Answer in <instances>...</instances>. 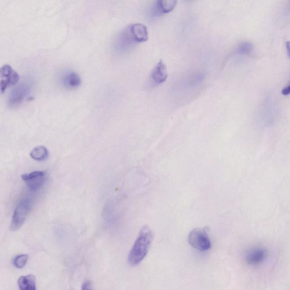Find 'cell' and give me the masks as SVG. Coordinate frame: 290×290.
Returning <instances> with one entry per match:
<instances>
[{"label":"cell","instance_id":"cell-1","mask_svg":"<svg viewBox=\"0 0 290 290\" xmlns=\"http://www.w3.org/2000/svg\"><path fill=\"white\" fill-rule=\"evenodd\" d=\"M148 39L149 31L145 25L142 24H131L117 36L115 49L119 53H126L139 44L148 41Z\"/></svg>","mask_w":290,"mask_h":290},{"label":"cell","instance_id":"cell-2","mask_svg":"<svg viewBox=\"0 0 290 290\" xmlns=\"http://www.w3.org/2000/svg\"><path fill=\"white\" fill-rule=\"evenodd\" d=\"M153 238V232L149 227H143L128 256V263L131 266H137L145 259L151 247Z\"/></svg>","mask_w":290,"mask_h":290},{"label":"cell","instance_id":"cell-3","mask_svg":"<svg viewBox=\"0 0 290 290\" xmlns=\"http://www.w3.org/2000/svg\"><path fill=\"white\" fill-rule=\"evenodd\" d=\"M31 208L32 202L28 198H24L18 203L12 216L10 227L11 231H15L23 226Z\"/></svg>","mask_w":290,"mask_h":290},{"label":"cell","instance_id":"cell-4","mask_svg":"<svg viewBox=\"0 0 290 290\" xmlns=\"http://www.w3.org/2000/svg\"><path fill=\"white\" fill-rule=\"evenodd\" d=\"M33 82L31 80H26L11 91L8 97V105L10 107H17L21 105L31 93Z\"/></svg>","mask_w":290,"mask_h":290},{"label":"cell","instance_id":"cell-5","mask_svg":"<svg viewBox=\"0 0 290 290\" xmlns=\"http://www.w3.org/2000/svg\"><path fill=\"white\" fill-rule=\"evenodd\" d=\"M188 243L192 247L202 252L208 251L211 247L207 228H196L191 231Z\"/></svg>","mask_w":290,"mask_h":290},{"label":"cell","instance_id":"cell-6","mask_svg":"<svg viewBox=\"0 0 290 290\" xmlns=\"http://www.w3.org/2000/svg\"><path fill=\"white\" fill-rule=\"evenodd\" d=\"M0 86L2 93L7 88L15 85L19 81L20 76L10 65H5L0 70Z\"/></svg>","mask_w":290,"mask_h":290},{"label":"cell","instance_id":"cell-7","mask_svg":"<svg viewBox=\"0 0 290 290\" xmlns=\"http://www.w3.org/2000/svg\"><path fill=\"white\" fill-rule=\"evenodd\" d=\"M177 3L175 0H158L150 10V17L158 18L171 13L175 9Z\"/></svg>","mask_w":290,"mask_h":290},{"label":"cell","instance_id":"cell-8","mask_svg":"<svg viewBox=\"0 0 290 290\" xmlns=\"http://www.w3.org/2000/svg\"><path fill=\"white\" fill-rule=\"evenodd\" d=\"M46 175L45 172L37 171L23 174L22 179L26 184L29 189L35 191L39 189L45 183Z\"/></svg>","mask_w":290,"mask_h":290},{"label":"cell","instance_id":"cell-9","mask_svg":"<svg viewBox=\"0 0 290 290\" xmlns=\"http://www.w3.org/2000/svg\"><path fill=\"white\" fill-rule=\"evenodd\" d=\"M168 73L166 64L160 60L153 69L150 76V80L153 85L159 86L167 80Z\"/></svg>","mask_w":290,"mask_h":290},{"label":"cell","instance_id":"cell-10","mask_svg":"<svg viewBox=\"0 0 290 290\" xmlns=\"http://www.w3.org/2000/svg\"><path fill=\"white\" fill-rule=\"evenodd\" d=\"M60 82L66 89H75L80 85L81 79L77 73L67 71L61 75Z\"/></svg>","mask_w":290,"mask_h":290},{"label":"cell","instance_id":"cell-11","mask_svg":"<svg viewBox=\"0 0 290 290\" xmlns=\"http://www.w3.org/2000/svg\"><path fill=\"white\" fill-rule=\"evenodd\" d=\"M267 252L262 248H257L249 251L246 256V262L251 265H257L266 258Z\"/></svg>","mask_w":290,"mask_h":290},{"label":"cell","instance_id":"cell-12","mask_svg":"<svg viewBox=\"0 0 290 290\" xmlns=\"http://www.w3.org/2000/svg\"><path fill=\"white\" fill-rule=\"evenodd\" d=\"M18 284L20 290H36V279L33 274L21 276Z\"/></svg>","mask_w":290,"mask_h":290},{"label":"cell","instance_id":"cell-13","mask_svg":"<svg viewBox=\"0 0 290 290\" xmlns=\"http://www.w3.org/2000/svg\"><path fill=\"white\" fill-rule=\"evenodd\" d=\"M49 156V151L46 147L39 146L35 147L32 150L30 153V157L36 161H42L47 158Z\"/></svg>","mask_w":290,"mask_h":290},{"label":"cell","instance_id":"cell-14","mask_svg":"<svg viewBox=\"0 0 290 290\" xmlns=\"http://www.w3.org/2000/svg\"><path fill=\"white\" fill-rule=\"evenodd\" d=\"M253 46L251 43L248 42H243L238 45L235 50L234 54H248L252 53Z\"/></svg>","mask_w":290,"mask_h":290},{"label":"cell","instance_id":"cell-15","mask_svg":"<svg viewBox=\"0 0 290 290\" xmlns=\"http://www.w3.org/2000/svg\"><path fill=\"white\" fill-rule=\"evenodd\" d=\"M28 256L27 255H20L16 257L13 260V265L18 269H22L26 264Z\"/></svg>","mask_w":290,"mask_h":290},{"label":"cell","instance_id":"cell-16","mask_svg":"<svg viewBox=\"0 0 290 290\" xmlns=\"http://www.w3.org/2000/svg\"><path fill=\"white\" fill-rule=\"evenodd\" d=\"M82 290H94L92 285L91 282L89 281H85L83 283Z\"/></svg>","mask_w":290,"mask_h":290},{"label":"cell","instance_id":"cell-17","mask_svg":"<svg viewBox=\"0 0 290 290\" xmlns=\"http://www.w3.org/2000/svg\"><path fill=\"white\" fill-rule=\"evenodd\" d=\"M282 94L285 95V96L290 94V84L282 90Z\"/></svg>","mask_w":290,"mask_h":290},{"label":"cell","instance_id":"cell-18","mask_svg":"<svg viewBox=\"0 0 290 290\" xmlns=\"http://www.w3.org/2000/svg\"><path fill=\"white\" fill-rule=\"evenodd\" d=\"M286 49H287L288 53L290 58V42L288 41L286 43Z\"/></svg>","mask_w":290,"mask_h":290}]
</instances>
